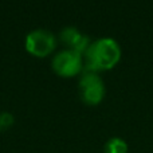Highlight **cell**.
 I'll list each match as a JSON object with an SVG mask.
<instances>
[{
    "instance_id": "cell-5",
    "label": "cell",
    "mask_w": 153,
    "mask_h": 153,
    "mask_svg": "<svg viewBox=\"0 0 153 153\" xmlns=\"http://www.w3.org/2000/svg\"><path fill=\"white\" fill-rule=\"evenodd\" d=\"M59 39L65 46L69 47V50L76 51L83 55L90 45V39L86 35H82L75 27H65L59 32Z\"/></svg>"
},
{
    "instance_id": "cell-1",
    "label": "cell",
    "mask_w": 153,
    "mask_h": 153,
    "mask_svg": "<svg viewBox=\"0 0 153 153\" xmlns=\"http://www.w3.org/2000/svg\"><path fill=\"white\" fill-rule=\"evenodd\" d=\"M85 70L97 71L113 67L121 58V48L111 38H101L90 43L83 54Z\"/></svg>"
},
{
    "instance_id": "cell-7",
    "label": "cell",
    "mask_w": 153,
    "mask_h": 153,
    "mask_svg": "<svg viewBox=\"0 0 153 153\" xmlns=\"http://www.w3.org/2000/svg\"><path fill=\"white\" fill-rule=\"evenodd\" d=\"M13 121H15V118H13V116L11 113H8V111L0 113V132L10 129L13 125Z\"/></svg>"
},
{
    "instance_id": "cell-6",
    "label": "cell",
    "mask_w": 153,
    "mask_h": 153,
    "mask_svg": "<svg viewBox=\"0 0 153 153\" xmlns=\"http://www.w3.org/2000/svg\"><path fill=\"white\" fill-rule=\"evenodd\" d=\"M105 153H128V144L122 138L113 137L105 144Z\"/></svg>"
},
{
    "instance_id": "cell-3",
    "label": "cell",
    "mask_w": 153,
    "mask_h": 153,
    "mask_svg": "<svg viewBox=\"0 0 153 153\" xmlns=\"http://www.w3.org/2000/svg\"><path fill=\"white\" fill-rule=\"evenodd\" d=\"M55 36L48 30L38 28L26 36V48L36 56L48 55L55 48Z\"/></svg>"
},
{
    "instance_id": "cell-4",
    "label": "cell",
    "mask_w": 153,
    "mask_h": 153,
    "mask_svg": "<svg viewBox=\"0 0 153 153\" xmlns=\"http://www.w3.org/2000/svg\"><path fill=\"white\" fill-rule=\"evenodd\" d=\"M83 66V55L73 50H62L54 56L53 69L63 76H73L79 73Z\"/></svg>"
},
{
    "instance_id": "cell-2",
    "label": "cell",
    "mask_w": 153,
    "mask_h": 153,
    "mask_svg": "<svg viewBox=\"0 0 153 153\" xmlns=\"http://www.w3.org/2000/svg\"><path fill=\"white\" fill-rule=\"evenodd\" d=\"M79 95L89 105H97L101 102L105 94V85L97 71L85 70L83 75L79 79Z\"/></svg>"
}]
</instances>
